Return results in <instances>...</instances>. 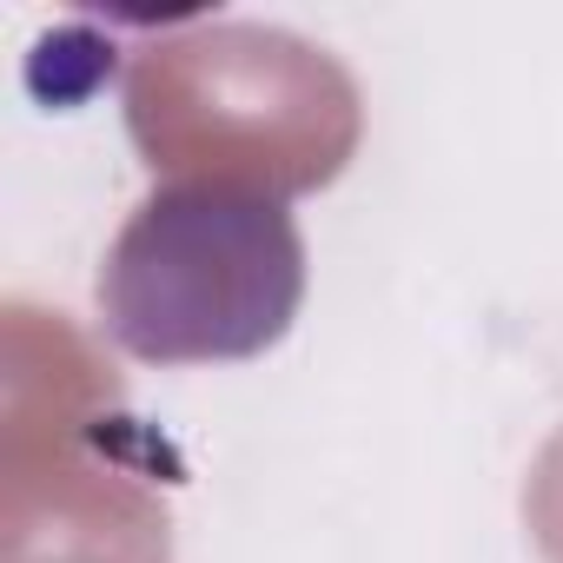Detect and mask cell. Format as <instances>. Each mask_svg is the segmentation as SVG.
<instances>
[{"instance_id": "cell-1", "label": "cell", "mask_w": 563, "mask_h": 563, "mask_svg": "<svg viewBox=\"0 0 563 563\" xmlns=\"http://www.w3.org/2000/svg\"><path fill=\"white\" fill-rule=\"evenodd\" d=\"M306 239L258 179L199 173L140 199L100 265V319L146 365H225L286 339Z\"/></svg>"}]
</instances>
